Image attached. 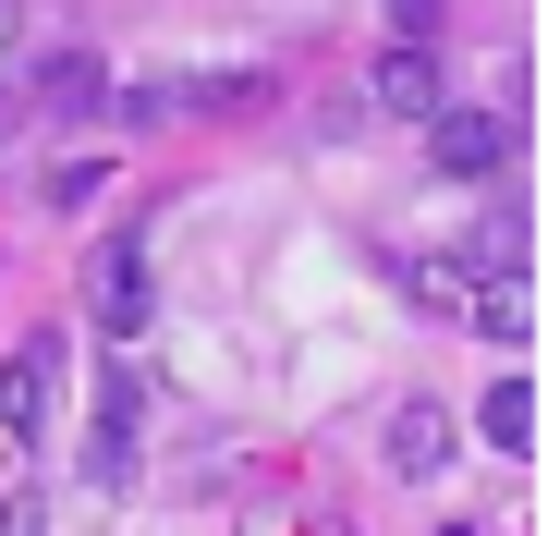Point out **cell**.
Instances as JSON below:
<instances>
[{"instance_id": "cell-7", "label": "cell", "mask_w": 560, "mask_h": 536, "mask_svg": "<svg viewBox=\"0 0 560 536\" xmlns=\"http://www.w3.org/2000/svg\"><path fill=\"white\" fill-rule=\"evenodd\" d=\"M135 439H147V403H135V378L98 403V427H85V476H135Z\"/></svg>"}, {"instance_id": "cell-3", "label": "cell", "mask_w": 560, "mask_h": 536, "mask_svg": "<svg viewBox=\"0 0 560 536\" xmlns=\"http://www.w3.org/2000/svg\"><path fill=\"white\" fill-rule=\"evenodd\" d=\"M390 281H402V293H415L427 317H451V329H476V293H488V281H476L463 256H402Z\"/></svg>"}, {"instance_id": "cell-6", "label": "cell", "mask_w": 560, "mask_h": 536, "mask_svg": "<svg viewBox=\"0 0 560 536\" xmlns=\"http://www.w3.org/2000/svg\"><path fill=\"white\" fill-rule=\"evenodd\" d=\"M98 329H110V341H135V329H147V244H135V232L98 256Z\"/></svg>"}, {"instance_id": "cell-2", "label": "cell", "mask_w": 560, "mask_h": 536, "mask_svg": "<svg viewBox=\"0 0 560 536\" xmlns=\"http://www.w3.org/2000/svg\"><path fill=\"white\" fill-rule=\"evenodd\" d=\"M451 452H463V427H451L439 403H390V427H378V464H390V476L427 488V476H451Z\"/></svg>"}, {"instance_id": "cell-11", "label": "cell", "mask_w": 560, "mask_h": 536, "mask_svg": "<svg viewBox=\"0 0 560 536\" xmlns=\"http://www.w3.org/2000/svg\"><path fill=\"white\" fill-rule=\"evenodd\" d=\"M390 25H402V49H427L439 37V0H390Z\"/></svg>"}, {"instance_id": "cell-10", "label": "cell", "mask_w": 560, "mask_h": 536, "mask_svg": "<svg viewBox=\"0 0 560 536\" xmlns=\"http://www.w3.org/2000/svg\"><path fill=\"white\" fill-rule=\"evenodd\" d=\"M476 329H488V341H536V293L512 281V268H500L488 293H476Z\"/></svg>"}, {"instance_id": "cell-4", "label": "cell", "mask_w": 560, "mask_h": 536, "mask_svg": "<svg viewBox=\"0 0 560 536\" xmlns=\"http://www.w3.org/2000/svg\"><path fill=\"white\" fill-rule=\"evenodd\" d=\"M365 98H378V110H402V123H439V49H378Z\"/></svg>"}, {"instance_id": "cell-9", "label": "cell", "mask_w": 560, "mask_h": 536, "mask_svg": "<svg viewBox=\"0 0 560 536\" xmlns=\"http://www.w3.org/2000/svg\"><path fill=\"white\" fill-rule=\"evenodd\" d=\"M37 98L49 110H110V73L85 61V49H61V61H37Z\"/></svg>"}, {"instance_id": "cell-5", "label": "cell", "mask_w": 560, "mask_h": 536, "mask_svg": "<svg viewBox=\"0 0 560 536\" xmlns=\"http://www.w3.org/2000/svg\"><path fill=\"white\" fill-rule=\"evenodd\" d=\"M439 171H463V184L476 171H512V123L500 110H439Z\"/></svg>"}, {"instance_id": "cell-8", "label": "cell", "mask_w": 560, "mask_h": 536, "mask_svg": "<svg viewBox=\"0 0 560 536\" xmlns=\"http://www.w3.org/2000/svg\"><path fill=\"white\" fill-rule=\"evenodd\" d=\"M476 427H488V452H536V378H500L476 403Z\"/></svg>"}, {"instance_id": "cell-12", "label": "cell", "mask_w": 560, "mask_h": 536, "mask_svg": "<svg viewBox=\"0 0 560 536\" xmlns=\"http://www.w3.org/2000/svg\"><path fill=\"white\" fill-rule=\"evenodd\" d=\"M0 536H37V500H13V512H0Z\"/></svg>"}, {"instance_id": "cell-1", "label": "cell", "mask_w": 560, "mask_h": 536, "mask_svg": "<svg viewBox=\"0 0 560 536\" xmlns=\"http://www.w3.org/2000/svg\"><path fill=\"white\" fill-rule=\"evenodd\" d=\"M49 391H61V329H25V353L0 366V439H37Z\"/></svg>"}]
</instances>
